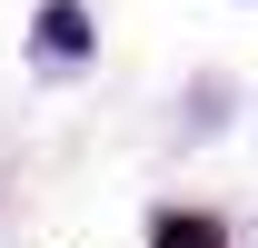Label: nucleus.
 I'll list each match as a JSON object with an SVG mask.
<instances>
[{
	"label": "nucleus",
	"mask_w": 258,
	"mask_h": 248,
	"mask_svg": "<svg viewBox=\"0 0 258 248\" xmlns=\"http://www.w3.org/2000/svg\"><path fill=\"white\" fill-rule=\"evenodd\" d=\"M40 50H90V10H80V0H50V10H40Z\"/></svg>",
	"instance_id": "1"
},
{
	"label": "nucleus",
	"mask_w": 258,
	"mask_h": 248,
	"mask_svg": "<svg viewBox=\"0 0 258 248\" xmlns=\"http://www.w3.org/2000/svg\"><path fill=\"white\" fill-rule=\"evenodd\" d=\"M159 248H219V218H159Z\"/></svg>",
	"instance_id": "2"
}]
</instances>
